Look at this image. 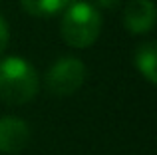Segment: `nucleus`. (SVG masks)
<instances>
[{"label":"nucleus","mask_w":157,"mask_h":155,"mask_svg":"<svg viewBox=\"0 0 157 155\" xmlns=\"http://www.w3.org/2000/svg\"><path fill=\"white\" fill-rule=\"evenodd\" d=\"M101 14L94 4L80 0L66 6L60 22V36L72 48H88L100 38Z\"/></svg>","instance_id":"obj_2"},{"label":"nucleus","mask_w":157,"mask_h":155,"mask_svg":"<svg viewBox=\"0 0 157 155\" xmlns=\"http://www.w3.org/2000/svg\"><path fill=\"white\" fill-rule=\"evenodd\" d=\"M20 2L28 14L44 18V16H54L60 10H64L70 4V0H20Z\"/></svg>","instance_id":"obj_7"},{"label":"nucleus","mask_w":157,"mask_h":155,"mask_svg":"<svg viewBox=\"0 0 157 155\" xmlns=\"http://www.w3.org/2000/svg\"><path fill=\"white\" fill-rule=\"evenodd\" d=\"M86 80V66L78 58H60L46 74V88L54 96H72Z\"/></svg>","instance_id":"obj_3"},{"label":"nucleus","mask_w":157,"mask_h":155,"mask_svg":"<svg viewBox=\"0 0 157 155\" xmlns=\"http://www.w3.org/2000/svg\"><path fill=\"white\" fill-rule=\"evenodd\" d=\"M30 127L24 119L6 115L0 119V151L2 153H20L30 143Z\"/></svg>","instance_id":"obj_4"},{"label":"nucleus","mask_w":157,"mask_h":155,"mask_svg":"<svg viewBox=\"0 0 157 155\" xmlns=\"http://www.w3.org/2000/svg\"><path fill=\"white\" fill-rule=\"evenodd\" d=\"M8 42H10V30H8V24L6 20L0 16V54H2L4 50H6Z\"/></svg>","instance_id":"obj_8"},{"label":"nucleus","mask_w":157,"mask_h":155,"mask_svg":"<svg viewBox=\"0 0 157 155\" xmlns=\"http://www.w3.org/2000/svg\"><path fill=\"white\" fill-rule=\"evenodd\" d=\"M123 26L131 34H145L155 26V4L151 0H129L123 10Z\"/></svg>","instance_id":"obj_5"},{"label":"nucleus","mask_w":157,"mask_h":155,"mask_svg":"<svg viewBox=\"0 0 157 155\" xmlns=\"http://www.w3.org/2000/svg\"><path fill=\"white\" fill-rule=\"evenodd\" d=\"M40 80L34 66L20 56L0 60V100L12 105L28 104L36 97Z\"/></svg>","instance_id":"obj_1"},{"label":"nucleus","mask_w":157,"mask_h":155,"mask_svg":"<svg viewBox=\"0 0 157 155\" xmlns=\"http://www.w3.org/2000/svg\"><path fill=\"white\" fill-rule=\"evenodd\" d=\"M135 68L149 84H157V48L155 42H145L135 50Z\"/></svg>","instance_id":"obj_6"}]
</instances>
